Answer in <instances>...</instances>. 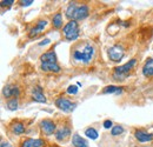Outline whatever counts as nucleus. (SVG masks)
Returning a JSON list of instances; mask_svg holds the SVG:
<instances>
[{"instance_id": "1", "label": "nucleus", "mask_w": 153, "mask_h": 147, "mask_svg": "<svg viewBox=\"0 0 153 147\" xmlns=\"http://www.w3.org/2000/svg\"><path fill=\"white\" fill-rule=\"evenodd\" d=\"M88 6L85 4H80L76 5V2H71L68 5V7L66 8V17L70 20H74V21H79V20H84L88 17Z\"/></svg>"}, {"instance_id": "2", "label": "nucleus", "mask_w": 153, "mask_h": 147, "mask_svg": "<svg viewBox=\"0 0 153 147\" xmlns=\"http://www.w3.org/2000/svg\"><path fill=\"white\" fill-rule=\"evenodd\" d=\"M93 54H94V47L87 42L84 45L81 50H76L73 52V59L84 64H88L92 60Z\"/></svg>"}, {"instance_id": "3", "label": "nucleus", "mask_w": 153, "mask_h": 147, "mask_svg": "<svg viewBox=\"0 0 153 147\" xmlns=\"http://www.w3.org/2000/svg\"><path fill=\"white\" fill-rule=\"evenodd\" d=\"M135 62H137V60H135V59H132V60H130L128 62H126V64H124V65H121V66L115 67L114 71H113V74H112L113 80L123 81V80L128 75V73L132 71V68L134 67Z\"/></svg>"}, {"instance_id": "4", "label": "nucleus", "mask_w": 153, "mask_h": 147, "mask_svg": "<svg viewBox=\"0 0 153 147\" xmlns=\"http://www.w3.org/2000/svg\"><path fill=\"white\" fill-rule=\"evenodd\" d=\"M65 39L68 41H74L79 37V25L74 20H70L62 28Z\"/></svg>"}, {"instance_id": "5", "label": "nucleus", "mask_w": 153, "mask_h": 147, "mask_svg": "<svg viewBox=\"0 0 153 147\" xmlns=\"http://www.w3.org/2000/svg\"><path fill=\"white\" fill-rule=\"evenodd\" d=\"M107 55H108V58H110L111 61L119 62V61L123 60V58L125 55V51H124V48L120 45H113V46H111L108 48Z\"/></svg>"}, {"instance_id": "6", "label": "nucleus", "mask_w": 153, "mask_h": 147, "mask_svg": "<svg viewBox=\"0 0 153 147\" xmlns=\"http://www.w3.org/2000/svg\"><path fill=\"white\" fill-rule=\"evenodd\" d=\"M56 106L60 111L65 112V113H70V112H73L76 110V102H72L71 100L64 98V97H60L56 100Z\"/></svg>"}, {"instance_id": "7", "label": "nucleus", "mask_w": 153, "mask_h": 147, "mask_svg": "<svg viewBox=\"0 0 153 147\" xmlns=\"http://www.w3.org/2000/svg\"><path fill=\"white\" fill-rule=\"evenodd\" d=\"M20 94V90L18 86H14V85H6L4 88H2V95L4 98L6 99H13V98H18Z\"/></svg>"}, {"instance_id": "8", "label": "nucleus", "mask_w": 153, "mask_h": 147, "mask_svg": "<svg viewBox=\"0 0 153 147\" xmlns=\"http://www.w3.org/2000/svg\"><path fill=\"white\" fill-rule=\"evenodd\" d=\"M40 128L44 132V134H46V135H52V134L56 132L57 126H56V124H54L52 120H50V119H44V120L40 121Z\"/></svg>"}, {"instance_id": "9", "label": "nucleus", "mask_w": 153, "mask_h": 147, "mask_svg": "<svg viewBox=\"0 0 153 147\" xmlns=\"http://www.w3.org/2000/svg\"><path fill=\"white\" fill-rule=\"evenodd\" d=\"M134 138L139 143H150L153 140V134L147 133L146 131H143V129H135L134 131Z\"/></svg>"}, {"instance_id": "10", "label": "nucleus", "mask_w": 153, "mask_h": 147, "mask_svg": "<svg viewBox=\"0 0 153 147\" xmlns=\"http://www.w3.org/2000/svg\"><path fill=\"white\" fill-rule=\"evenodd\" d=\"M46 25H47V20H39L38 22H37V25L30 31V33H28V37L30 38H36L38 37L39 34L44 31V28L46 27Z\"/></svg>"}, {"instance_id": "11", "label": "nucleus", "mask_w": 153, "mask_h": 147, "mask_svg": "<svg viewBox=\"0 0 153 147\" xmlns=\"http://www.w3.org/2000/svg\"><path fill=\"white\" fill-rule=\"evenodd\" d=\"M32 99L37 102H41V104L46 102V97H45V94L42 92V88L40 86H34L32 88Z\"/></svg>"}, {"instance_id": "12", "label": "nucleus", "mask_w": 153, "mask_h": 147, "mask_svg": "<svg viewBox=\"0 0 153 147\" xmlns=\"http://www.w3.org/2000/svg\"><path fill=\"white\" fill-rule=\"evenodd\" d=\"M45 141L42 139H33V138H27L22 141L20 147H44Z\"/></svg>"}, {"instance_id": "13", "label": "nucleus", "mask_w": 153, "mask_h": 147, "mask_svg": "<svg viewBox=\"0 0 153 147\" xmlns=\"http://www.w3.org/2000/svg\"><path fill=\"white\" fill-rule=\"evenodd\" d=\"M40 68L44 71V72H51V73H59L60 72V66L58 65V62H41L40 65Z\"/></svg>"}, {"instance_id": "14", "label": "nucleus", "mask_w": 153, "mask_h": 147, "mask_svg": "<svg viewBox=\"0 0 153 147\" xmlns=\"http://www.w3.org/2000/svg\"><path fill=\"white\" fill-rule=\"evenodd\" d=\"M70 135H71V129L68 128V127H66V126H62L61 128H59L56 132V139H57L58 141H64Z\"/></svg>"}, {"instance_id": "15", "label": "nucleus", "mask_w": 153, "mask_h": 147, "mask_svg": "<svg viewBox=\"0 0 153 147\" xmlns=\"http://www.w3.org/2000/svg\"><path fill=\"white\" fill-rule=\"evenodd\" d=\"M143 74H144V76H147V78L153 76V59L152 58H149V59L146 60V62H145V65H144V67H143Z\"/></svg>"}, {"instance_id": "16", "label": "nucleus", "mask_w": 153, "mask_h": 147, "mask_svg": "<svg viewBox=\"0 0 153 147\" xmlns=\"http://www.w3.org/2000/svg\"><path fill=\"white\" fill-rule=\"evenodd\" d=\"M40 61L41 62H52V64H54V62H57V55L54 53V51H48V52L44 53L40 56Z\"/></svg>"}, {"instance_id": "17", "label": "nucleus", "mask_w": 153, "mask_h": 147, "mask_svg": "<svg viewBox=\"0 0 153 147\" xmlns=\"http://www.w3.org/2000/svg\"><path fill=\"white\" fill-rule=\"evenodd\" d=\"M72 144L74 147H88L87 141L84 138H81L79 134H74L72 137Z\"/></svg>"}, {"instance_id": "18", "label": "nucleus", "mask_w": 153, "mask_h": 147, "mask_svg": "<svg viewBox=\"0 0 153 147\" xmlns=\"http://www.w3.org/2000/svg\"><path fill=\"white\" fill-rule=\"evenodd\" d=\"M123 92V87H119V86H114V85H110V86H106L104 90H102V93L104 94H120Z\"/></svg>"}, {"instance_id": "19", "label": "nucleus", "mask_w": 153, "mask_h": 147, "mask_svg": "<svg viewBox=\"0 0 153 147\" xmlns=\"http://www.w3.org/2000/svg\"><path fill=\"white\" fill-rule=\"evenodd\" d=\"M11 129L16 134H22L25 132V125L22 122H20V121H16V122H13L11 125Z\"/></svg>"}, {"instance_id": "20", "label": "nucleus", "mask_w": 153, "mask_h": 147, "mask_svg": "<svg viewBox=\"0 0 153 147\" xmlns=\"http://www.w3.org/2000/svg\"><path fill=\"white\" fill-rule=\"evenodd\" d=\"M52 25L54 28H60L62 26V14L60 12L56 13L52 18Z\"/></svg>"}, {"instance_id": "21", "label": "nucleus", "mask_w": 153, "mask_h": 147, "mask_svg": "<svg viewBox=\"0 0 153 147\" xmlns=\"http://www.w3.org/2000/svg\"><path fill=\"white\" fill-rule=\"evenodd\" d=\"M85 135H86L87 138L92 139V140H96V139H98L99 133H98V131H97L96 128H93V127H88V128L85 129Z\"/></svg>"}, {"instance_id": "22", "label": "nucleus", "mask_w": 153, "mask_h": 147, "mask_svg": "<svg viewBox=\"0 0 153 147\" xmlns=\"http://www.w3.org/2000/svg\"><path fill=\"white\" fill-rule=\"evenodd\" d=\"M7 108L10 111H16L18 108V98H13L10 99L7 101Z\"/></svg>"}, {"instance_id": "23", "label": "nucleus", "mask_w": 153, "mask_h": 147, "mask_svg": "<svg viewBox=\"0 0 153 147\" xmlns=\"http://www.w3.org/2000/svg\"><path fill=\"white\" fill-rule=\"evenodd\" d=\"M123 133H124V127H123V126L117 125V126H113V127L111 128V134H112L113 137L120 135V134H123Z\"/></svg>"}, {"instance_id": "24", "label": "nucleus", "mask_w": 153, "mask_h": 147, "mask_svg": "<svg viewBox=\"0 0 153 147\" xmlns=\"http://www.w3.org/2000/svg\"><path fill=\"white\" fill-rule=\"evenodd\" d=\"M78 91H79V88H78V86H76V85H71V86H68L67 87V93L68 94H76L78 93Z\"/></svg>"}, {"instance_id": "25", "label": "nucleus", "mask_w": 153, "mask_h": 147, "mask_svg": "<svg viewBox=\"0 0 153 147\" xmlns=\"http://www.w3.org/2000/svg\"><path fill=\"white\" fill-rule=\"evenodd\" d=\"M13 2H14L13 0H2V1L0 2V5H1V7H5V6L10 7V6H11Z\"/></svg>"}, {"instance_id": "26", "label": "nucleus", "mask_w": 153, "mask_h": 147, "mask_svg": "<svg viewBox=\"0 0 153 147\" xmlns=\"http://www.w3.org/2000/svg\"><path fill=\"white\" fill-rule=\"evenodd\" d=\"M112 125H113V124H112V121H111V120H105V121H104V124H102V126L107 129L112 128V127H113Z\"/></svg>"}, {"instance_id": "27", "label": "nucleus", "mask_w": 153, "mask_h": 147, "mask_svg": "<svg viewBox=\"0 0 153 147\" xmlns=\"http://www.w3.org/2000/svg\"><path fill=\"white\" fill-rule=\"evenodd\" d=\"M33 4V1L32 0H27V1H20V5L21 6H30V5H32Z\"/></svg>"}, {"instance_id": "28", "label": "nucleus", "mask_w": 153, "mask_h": 147, "mask_svg": "<svg viewBox=\"0 0 153 147\" xmlns=\"http://www.w3.org/2000/svg\"><path fill=\"white\" fill-rule=\"evenodd\" d=\"M0 147H11V145H10V143H7V141H1Z\"/></svg>"}, {"instance_id": "29", "label": "nucleus", "mask_w": 153, "mask_h": 147, "mask_svg": "<svg viewBox=\"0 0 153 147\" xmlns=\"http://www.w3.org/2000/svg\"><path fill=\"white\" fill-rule=\"evenodd\" d=\"M46 44H50V39H45L44 42H40L39 45H40V46H44V45H46Z\"/></svg>"}]
</instances>
